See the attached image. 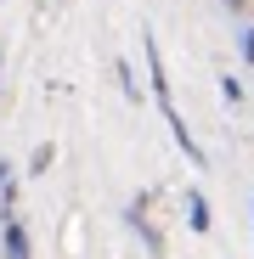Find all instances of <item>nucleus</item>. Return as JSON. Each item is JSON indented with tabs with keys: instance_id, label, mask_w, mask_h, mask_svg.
<instances>
[{
	"instance_id": "obj_1",
	"label": "nucleus",
	"mask_w": 254,
	"mask_h": 259,
	"mask_svg": "<svg viewBox=\"0 0 254 259\" xmlns=\"http://www.w3.org/2000/svg\"><path fill=\"white\" fill-rule=\"evenodd\" d=\"M141 51H147V79H153V102H158V113H164V124H169V141H175L187 158H192V169H203L209 158H203V147L192 141V130L181 124V113H175V96H169V73H164V51H158V39L153 34H141Z\"/></svg>"
},
{
	"instance_id": "obj_2",
	"label": "nucleus",
	"mask_w": 254,
	"mask_h": 259,
	"mask_svg": "<svg viewBox=\"0 0 254 259\" xmlns=\"http://www.w3.org/2000/svg\"><path fill=\"white\" fill-rule=\"evenodd\" d=\"M147 203H153V192H147V197H136L130 208H124V226H130V231L147 242V253H153V259H164V237H158V231H153V220H147Z\"/></svg>"
},
{
	"instance_id": "obj_3",
	"label": "nucleus",
	"mask_w": 254,
	"mask_h": 259,
	"mask_svg": "<svg viewBox=\"0 0 254 259\" xmlns=\"http://www.w3.org/2000/svg\"><path fill=\"white\" fill-rule=\"evenodd\" d=\"M0 253H6V259H34L28 226L17 220V214H6V220H0Z\"/></svg>"
},
{
	"instance_id": "obj_4",
	"label": "nucleus",
	"mask_w": 254,
	"mask_h": 259,
	"mask_svg": "<svg viewBox=\"0 0 254 259\" xmlns=\"http://www.w3.org/2000/svg\"><path fill=\"white\" fill-rule=\"evenodd\" d=\"M187 226H192V231H209V226H215V214H209V197H203V192H187Z\"/></svg>"
},
{
	"instance_id": "obj_5",
	"label": "nucleus",
	"mask_w": 254,
	"mask_h": 259,
	"mask_svg": "<svg viewBox=\"0 0 254 259\" xmlns=\"http://www.w3.org/2000/svg\"><path fill=\"white\" fill-rule=\"evenodd\" d=\"M113 79H119V91L130 96V102H141V84H136V73H130V62H124V57L113 62Z\"/></svg>"
},
{
	"instance_id": "obj_6",
	"label": "nucleus",
	"mask_w": 254,
	"mask_h": 259,
	"mask_svg": "<svg viewBox=\"0 0 254 259\" xmlns=\"http://www.w3.org/2000/svg\"><path fill=\"white\" fill-rule=\"evenodd\" d=\"M51 158H57V147H51V141H40V147H34V158H28V175H46Z\"/></svg>"
},
{
	"instance_id": "obj_7",
	"label": "nucleus",
	"mask_w": 254,
	"mask_h": 259,
	"mask_svg": "<svg viewBox=\"0 0 254 259\" xmlns=\"http://www.w3.org/2000/svg\"><path fill=\"white\" fill-rule=\"evenodd\" d=\"M221 96H226V102H232V107H237V102H243V96H248V84H243V79H237V73H221Z\"/></svg>"
},
{
	"instance_id": "obj_8",
	"label": "nucleus",
	"mask_w": 254,
	"mask_h": 259,
	"mask_svg": "<svg viewBox=\"0 0 254 259\" xmlns=\"http://www.w3.org/2000/svg\"><path fill=\"white\" fill-rule=\"evenodd\" d=\"M243 62H254V28L243 34Z\"/></svg>"
},
{
	"instance_id": "obj_9",
	"label": "nucleus",
	"mask_w": 254,
	"mask_h": 259,
	"mask_svg": "<svg viewBox=\"0 0 254 259\" xmlns=\"http://www.w3.org/2000/svg\"><path fill=\"white\" fill-rule=\"evenodd\" d=\"M6 186H12V163L0 158V192H6Z\"/></svg>"
},
{
	"instance_id": "obj_10",
	"label": "nucleus",
	"mask_w": 254,
	"mask_h": 259,
	"mask_svg": "<svg viewBox=\"0 0 254 259\" xmlns=\"http://www.w3.org/2000/svg\"><path fill=\"white\" fill-rule=\"evenodd\" d=\"M226 6H232V12H248V0H226Z\"/></svg>"
},
{
	"instance_id": "obj_11",
	"label": "nucleus",
	"mask_w": 254,
	"mask_h": 259,
	"mask_svg": "<svg viewBox=\"0 0 254 259\" xmlns=\"http://www.w3.org/2000/svg\"><path fill=\"white\" fill-rule=\"evenodd\" d=\"M0 91H6V57H0Z\"/></svg>"
},
{
	"instance_id": "obj_12",
	"label": "nucleus",
	"mask_w": 254,
	"mask_h": 259,
	"mask_svg": "<svg viewBox=\"0 0 254 259\" xmlns=\"http://www.w3.org/2000/svg\"><path fill=\"white\" fill-rule=\"evenodd\" d=\"M248 214H254V208H248Z\"/></svg>"
}]
</instances>
